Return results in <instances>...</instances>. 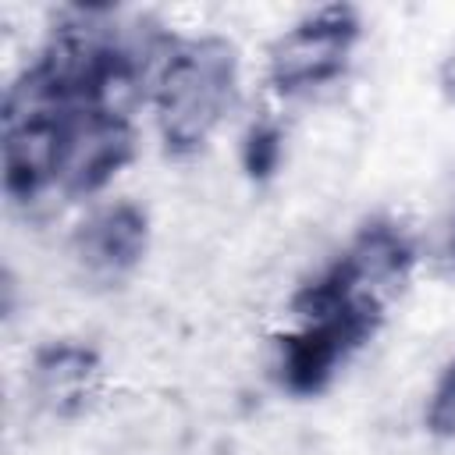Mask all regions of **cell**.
<instances>
[{"instance_id": "cell-1", "label": "cell", "mask_w": 455, "mask_h": 455, "mask_svg": "<svg viewBox=\"0 0 455 455\" xmlns=\"http://www.w3.org/2000/svg\"><path fill=\"white\" fill-rule=\"evenodd\" d=\"M139 57L92 11L50 32L4 96V192L14 203L50 188L89 196L132 160L128 103L146 71Z\"/></svg>"}, {"instance_id": "cell-2", "label": "cell", "mask_w": 455, "mask_h": 455, "mask_svg": "<svg viewBox=\"0 0 455 455\" xmlns=\"http://www.w3.org/2000/svg\"><path fill=\"white\" fill-rule=\"evenodd\" d=\"M235 82L238 53L228 39L203 36L171 46L153 89L164 146L178 156L196 153L228 114Z\"/></svg>"}, {"instance_id": "cell-3", "label": "cell", "mask_w": 455, "mask_h": 455, "mask_svg": "<svg viewBox=\"0 0 455 455\" xmlns=\"http://www.w3.org/2000/svg\"><path fill=\"white\" fill-rule=\"evenodd\" d=\"M380 302H348L306 316L299 334L281 338V384L291 395L323 391L352 352H359L380 327Z\"/></svg>"}, {"instance_id": "cell-4", "label": "cell", "mask_w": 455, "mask_h": 455, "mask_svg": "<svg viewBox=\"0 0 455 455\" xmlns=\"http://www.w3.org/2000/svg\"><path fill=\"white\" fill-rule=\"evenodd\" d=\"M359 39V14L348 4H331L291 25L270 50V82L295 96L334 82Z\"/></svg>"}, {"instance_id": "cell-5", "label": "cell", "mask_w": 455, "mask_h": 455, "mask_svg": "<svg viewBox=\"0 0 455 455\" xmlns=\"http://www.w3.org/2000/svg\"><path fill=\"white\" fill-rule=\"evenodd\" d=\"M149 245V220L135 203H114L78 224L71 252L92 281H121L132 274Z\"/></svg>"}, {"instance_id": "cell-6", "label": "cell", "mask_w": 455, "mask_h": 455, "mask_svg": "<svg viewBox=\"0 0 455 455\" xmlns=\"http://www.w3.org/2000/svg\"><path fill=\"white\" fill-rule=\"evenodd\" d=\"M100 384V355L85 345L53 341L32 359V391L53 416H78Z\"/></svg>"}, {"instance_id": "cell-7", "label": "cell", "mask_w": 455, "mask_h": 455, "mask_svg": "<svg viewBox=\"0 0 455 455\" xmlns=\"http://www.w3.org/2000/svg\"><path fill=\"white\" fill-rule=\"evenodd\" d=\"M281 142L284 139H281V128L274 121H256L249 128L245 146H242V164H245L249 178L263 181V178H270L277 171V164H281Z\"/></svg>"}, {"instance_id": "cell-8", "label": "cell", "mask_w": 455, "mask_h": 455, "mask_svg": "<svg viewBox=\"0 0 455 455\" xmlns=\"http://www.w3.org/2000/svg\"><path fill=\"white\" fill-rule=\"evenodd\" d=\"M427 430L444 437V441H455V363L441 373L434 395H430V405H427Z\"/></svg>"}, {"instance_id": "cell-9", "label": "cell", "mask_w": 455, "mask_h": 455, "mask_svg": "<svg viewBox=\"0 0 455 455\" xmlns=\"http://www.w3.org/2000/svg\"><path fill=\"white\" fill-rule=\"evenodd\" d=\"M441 89H444V96L455 103V46H451V53H448L444 64H441Z\"/></svg>"}, {"instance_id": "cell-10", "label": "cell", "mask_w": 455, "mask_h": 455, "mask_svg": "<svg viewBox=\"0 0 455 455\" xmlns=\"http://www.w3.org/2000/svg\"><path fill=\"white\" fill-rule=\"evenodd\" d=\"M444 267L455 274V220L448 228V238H444Z\"/></svg>"}]
</instances>
